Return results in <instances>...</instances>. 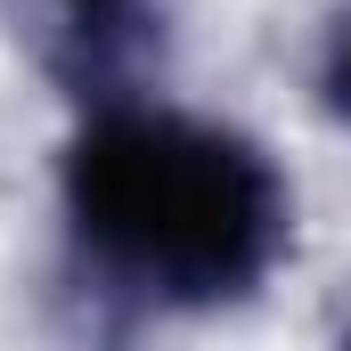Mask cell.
<instances>
[{"label":"cell","instance_id":"cell-2","mask_svg":"<svg viewBox=\"0 0 351 351\" xmlns=\"http://www.w3.org/2000/svg\"><path fill=\"white\" fill-rule=\"evenodd\" d=\"M319 90H327V106L351 123V25L327 41V66H319Z\"/></svg>","mask_w":351,"mask_h":351},{"label":"cell","instance_id":"cell-3","mask_svg":"<svg viewBox=\"0 0 351 351\" xmlns=\"http://www.w3.org/2000/svg\"><path fill=\"white\" fill-rule=\"evenodd\" d=\"M66 8H82V25H90V16H98V25H106V16H114V8H123V0H66Z\"/></svg>","mask_w":351,"mask_h":351},{"label":"cell","instance_id":"cell-4","mask_svg":"<svg viewBox=\"0 0 351 351\" xmlns=\"http://www.w3.org/2000/svg\"><path fill=\"white\" fill-rule=\"evenodd\" d=\"M343 351H351V343H343Z\"/></svg>","mask_w":351,"mask_h":351},{"label":"cell","instance_id":"cell-1","mask_svg":"<svg viewBox=\"0 0 351 351\" xmlns=\"http://www.w3.org/2000/svg\"><path fill=\"white\" fill-rule=\"evenodd\" d=\"M66 221L114 286L213 311L286 254V180L254 139L164 106H106L66 147Z\"/></svg>","mask_w":351,"mask_h":351}]
</instances>
